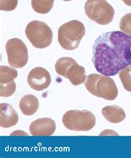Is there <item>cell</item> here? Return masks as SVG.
Wrapping results in <instances>:
<instances>
[{"mask_svg":"<svg viewBox=\"0 0 131 158\" xmlns=\"http://www.w3.org/2000/svg\"><path fill=\"white\" fill-rule=\"evenodd\" d=\"M92 62L101 75L114 76L131 65V35L121 31L101 34L92 47Z\"/></svg>","mask_w":131,"mask_h":158,"instance_id":"6da1fadb","label":"cell"},{"mask_svg":"<svg viewBox=\"0 0 131 158\" xmlns=\"http://www.w3.org/2000/svg\"><path fill=\"white\" fill-rule=\"evenodd\" d=\"M85 86L91 94L106 100H114L118 96V88L110 76L91 74L87 76Z\"/></svg>","mask_w":131,"mask_h":158,"instance_id":"7a4b0ae2","label":"cell"},{"mask_svg":"<svg viewBox=\"0 0 131 158\" xmlns=\"http://www.w3.org/2000/svg\"><path fill=\"white\" fill-rule=\"evenodd\" d=\"M86 33L84 24L79 20H71L62 24L58 29V42L63 49H76Z\"/></svg>","mask_w":131,"mask_h":158,"instance_id":"3957f363","label":"cell"},{"mask_svg":"<svg viewBox=\"0 0 131 158\" xmlns=\"http://www.w3.org/2000/svg\"><path fill=\"white\" fill-rule=\"evenodd\" d=\"M96 118L88 110H69L62 117L66 128L77 132H87L95 127Z\"/></svg>","mask_w":131,"mask_h":158,"instance_id":"277c9868","label":"cell"},{"mask_svg":"<svg viewBox=\"0 0 131 158\" xmlns=\"http://www.w3.org/2000/svg\"><path fill=\"white\" fill-rule=\"evenodd\" d=\"M25 34L32 46L38 49L49 47L53 42V33L51 27L43 22H30L26 27Z\"/></svg>","mask_w":131,"mask_h":158,"instance_id":"5b68a950","label":"cell"},{"mask_svg":"<svg viewBox=\"0 0 131 158\" xmlns=\"http://www.w3.org/2000/svg\"><path fill=\"white\" fill-rule=\"evenodd\" d=\"M85 13L91 20L100 25L110 23L115 17V9L106 0H87Z\"/></svg>","mask_w":131,"mask_h":158,"instance_id":"8992f818","label":"cell"},{"mask_svg":"<svg viewBox=\"0 0 131 158\" xmlns=\"http://www.w3.org/2000/svg\"><path fill=\"white\" fill-rule=\"evenodd\" d=\"M56 72L68 79L73 85H80L87 79L86 70L71 57H61L55 64Z\"/></svg>","mask_w":131,"mask_h":158,"instance_id":"52a82bcc","label":"cell"},{"mask_svg":"<svg viewBox=\"0 0 131 158\" xmlns=\"http://www.w3.org/2000/svg\"><path fill=\"white\" fill-rule=\"evenodd\" d=\"M8 64L13 68H23L28 61V51L21 39H9L6 43Z\"/></svg>","mask_w":131,"mask_h":158,"instance_id":"ba28073f","label":"cell"},{"mask_svg":"<svg viewBox=\"0 0 131 158\" xmlns=\"http://www.w3.org/2000/svg\"><path fill=\"white\" fill-rule=\"evenodd\" d=\"M51 81L50 73L42 67L33 68L27 75V83L34 90H44L49 87Z\"/></svg>","mask_w":131,"mask_h":158,"instance_id":"9c48e42d","label":"cell"},{"mask_svg":"<svg viewBox=\"0 0 131 158\" xmlns=\"http://www.w3.org/2000/svg\"><path fill=\"white\" fill-rule=\"evenodd\" d=\"M56 131L55 121L49 118L35 120L29 126V132L32 136H51Z\"/></svg>","mask_w":131,"mask_h":158,"instance_id":"30bf717a","label":"cell"},{"mask_svg":"<svg viewBox=\"0 0 131 158\" xmlns=\"http://www.w3.org/2000/svg\"><path fill=\"white\" fill-rule=\"evenodd\" d=\"M19 123V115L8 104H0V126L4 128L15 126Z\"/></svg>","mask_w":131,"mask_h":158,"instance_id":"8fae6325","label":"cell"},{"mask_svg":"<svg viewBox=\"0 0 131 158\" xmlns=\"http://www.w3.org/2000/svg\"><path fill=\"white\" fill-rule=\"evenodd\" d=\"M102 115L108 122L111 123H119L125 118V112L121 107L117 105H108L101 110Z\"/></svg>","mask_w":131,"mask_h":158,"instance_id":"7c38bea8","label":"cell"},{"mask_svg":"<svg viewBox=\"0 0 131 158\" xmlns=\"http://www.w3.org/2000/svg\"><path fill=\"white\" fill-rule=\"evenodd\" d=\"M19 108L24 115L32 116L36 114L38 110L39 100L33 94H27L20 99Z\"/></svg>","mask_w":131,"mask_h":158,"instance_id":"4fadbf2b","label":"cell"},{"mask_svg":"<svg viewBox=\"0 0 131 158\" xmlns=\"http://www.w3.org/2000/svg\"><path fill=\"white\" fill-rule=\"evenodd\" d=\"M32 9L40 14H47L52 10L54 0H31Z\"/></svg>","mask_w":131,"mask_h":158,"instance_id":"5bb4252c","label":"cell"},{"mask_svg":"<svg viewBox=\"0 0 131 158\" xmlns=\"http://www.w3.org/2000/svg\"><path fill=\"white\" fill-rule=\"evenodd\" d=\"M18 77V71L13 67L6 65L0 66V84H8Z\"/></svg>","mask_w":131,"mask_h":158,"instance_id":"9a60e30c","label":"cell"},{"mask_svg":"<svg viewBox=\"0 0 131 158\" xmlns=\"http://www.w3.org/2000/svg\"><path fill=\"white\" fill-rule=\"evenodd\" d=\"M119 76L124 88L129 92H131V65H129L120 71Z\"/></svg>","mask_w":131,"mask_h":158,"instance_id":"2e32d148","label":"cell"},{"mask_svg":"<svg viewBox=\"0 0 131 158\" xmlns=\"http://www.w3.org/2000/svg\"><path fill=\"white\" fill-rule=\"evenodd\" d=\"M16 83L13 81L8 84H0V96L1 97H10L15 93Z\"/></svg>","mask_w":131,"mask_h":158,"instance_id":"e0dca14e","label":"cell"},{"mask_svg":"<svg viewBox=\"0 0 131 158\" xmlns=\"http://www.w3.org/2000/svg\"><path fill=\"white\" fill-rule=\"evenodd\" d=\"M120 28L121 31L131 35V13H126L122 17L120 22Z\"/></svg>","mask_w":131,"mask_h":158,"instance_id":"ac0fdd59","label":"cell"},{"mask_svg":"<svg viewBox=\"0 0 131 158\" xmlns=\"http://www.w3.org/2000/svg\"><path fill=\"white\" fill-rule=\"evenodd\" d=\"M19 0H0V9L2 11L14 10L18 7Z\"/></svg>","mask_w":131,"mask_h":158,"instance_id":"d6986e66","label":"cell"},{"mask_svg":"<svg viewBox=\"0 0 131 158\" xmlns=\"http://www.w3.org/2000/svg\"><path fill=\"white\" fill-rule=\"evenodd\" d=\"M121 1H123L124 3L127 6H131V0H121Z\"/></svg>","mask_w":131,"mask_h":158,"instance_id":"ffe728a7","label":"cell"},{"mask_svg":"<svg viewBox=\"0 0 131 158\" xmlns=\"http://www.w3.org/2000/svg\"><path fill=\"white\" fill-rule=\"evenodd\" d=\"M63 1H66V2H67V1H72V0H63Z\"/></svg>","mask_w":131,"mask_h":158,"instance_id":"44dd1931","label":"cell"},{"mask_svg":"<svg viewBox=\"0 0 131 158\" xmlns=\"http://www.w3.org/2000/svg\"></svg>","mask_w":131,"mask_h":158,"instance_id":"7402d4cb","label":"cell"}]
</instances>
